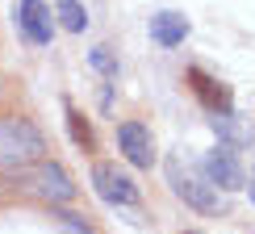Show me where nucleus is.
<instances>
[{
  "mask_svg": "<svg viewBox=\"0 0 255 234\" xmlns=\"http://www.w3.org/2000/svg\"><path fill=\"white\" fill-rule=\"evenodd\" d=\"M46 155V138L29 117H0V167H34Z\"/></svg>",
  "mask_w": 255,
  "mask_h": 234,
  "instance_id": "f257e3e1",
  "label": "nucleus"
},
{
  "mask_svg": "<svg viewBox=\"0 0 255 234\" xmlns=\"http://www.w3.org/2000/svg\"><path fill=\"white\" fill-rule=\"evenodd\" d=\"M167 184H172V193L184 201V205H193L197 214H222V197H218V188L205 180V172L201 167H193L184 155H172L167 159Z\"/></svg>",
  "mask_w": 255,
  "mask_h": 234,
  "instance_id": "f03ea898",
  "label": "nucleus"
},
{
  "mask_svg": "<svg viewBox=\"0 0 255 234\" xmlns=\"http://www.w3.org/2000/svg\"><path fill=\"white\" fill-rule=\"evenodd\" d=\"M92 188H97L101 201L109 205H138V184L130 172H122L118 163H92Z\"/></svg>",
  "mask_w": 255,
  "mask_h": 234,
  "instance_id": "7ed1b4c3",
  "label": "nucleus"
},
{
  "mask_svg": "<svg viewBox=\"0 0 255 234\" xmlns=\"http://www.w3.org/2000/svg\"><path fill=\"white\" fill-rule=\"evenodd\" d=\"M25 188L38 193L42 201H50V205H63V201L76 197V184H71V176L59 163H38V172L25 176Z\"/></svg>",
  "mask_w": 255,
  "mask_h": 234,
  "instance_id": "20e7f679",
  "label": "nucleus"
},
{
  "mask_svg": "<svg viewBox=\"0 0 255 234\" xmlns=\"http://www.w3.org/2000/svg\"><path fill=\"white\" fill-rule=\"evenodd\" d=\"M118 146H122V155L130 159L134 167H151V163H155L151 130H146V125H138V121H122V125H118Z\"/></svg>",
  "mask_w": 255,
  "mask_h": 234,
  "instance_id": "39448f33",
  "label": "nucleus"
},
{
  "mask_svg": "<svg viewBox=\"0 0 255 234\" xmlns=\"http://www.w3.org/2000/svg\"><path fill=\"white\" fill-rule=\"evenodd\" d=\"M201 172H205V180L214 188H243L247 180H243V167H239V159L226 151V146H218V151H209L205 155V163H201Z\"/></svg>",
  "mask_w": 255,
  "mask_h": 234,
  "instance_id": "423d86ee",
  "label": "nucleus"
},
{
  "mask_svg": "<svg viewBox=\"0 0 255 234\" xmlns=\"http://www.w3.org/2000/svg\"><path fill=\"white\" fill-rule=\"evenodd\" d=\"M21 29H25V38L29 42H38V46H46L50 34H55V21H50V8H46V0H21Z\"/></svg>",
  "mask_w": 255,
  "mask_h": 234,
  "instance_id": "0eeeda50",
  "label": "nucleus"
},
{
  "mask_svg": "<svg viewBox=\"0 0 255 234\" xmlns=\"http://www.w3.org/2000/svg\"><path fill=\"white\" fill-rule=\"evenodd\" d=\"M188 84H193V92L201 97V105H205L209 113H230V88H226V84L209 80L201 67H193V71H188Z\"/></svg>",
  "mask_w": 255,
  "mask_h": 234,
  "instance_id": "6e6552de",
  "label": "nucleus"
},
{
  "mask_svg": "<svg viewBox=\"0 0 255 234\" xmlns=\"http://www.w3.org/2000/svg\"><path fill=\"white\" fill-rule=\"evenodd\" d=\"M151 38L159 46H180V42L188 38V21L180 13H155L151 17Z\"/></svg>",
  "mask_w": 255,
  "mask_h": 234,
  "instance_id": "1a4fd4ad",
  "label": "nucleus"
},
{
  "mask_svg": "<svg viewBox=\"0 0 255 234\" xmlns=\"http://www.w3.org/2000/svg\"><path fill=\"white\" fill-rule=\"evenodd\" d=\"M55 17H59L63 29H71V34H80V29L88 25V13H84L80 0H59V4H55Z\"/></svg>",
  "mask_w": 255,
  "mask_h": 234,
  "instance_id": "9d476101",
  "label": "nucleus"
},
{
  "mask_svg": "<svg viewBox=\"0 0 255 234\" xmlns=\"http://www.w3.org/2000/svg\"><path fill=\"white\" fill-rule=\"evenodd\" d=\"M209 125H214L226 142H251V130L235 121V113H214V117H209Z\"/></svg>",
  "mask_w": 255,
  "mask_h": 234,
  "instance_id": "9b49d317",
  "label": "nucleus"
},
{
  "mask_svg": "<svg viewBox=\"0 0 255 234\" xmlns=\"http://www.w3.org/2000/svg\"><path fill=\"white\" fill-rule=\"evenodd\" d=\"M67 125H71V138H76L80 146H88V151H92V142H97V138H92L88 121L80 117V109H76V105H67Z\"/></svg>",
  "mask_w": 255,
  "mask_h": 234,
  "instance_id": "f8f14e48",
  "label": "nucleus"
},
{
  "mask_svg": "<svg viewBox=\"0 0 255 234\" xmlns=\"http://www.w3.org/2000/svg\"><path fill=\"white\" fill-rule=\"evenodd\" d=\"M55 218H59V230H63V234H92V226H88L80 214H67V209H59Z\"/></svg>",
  "mask_w": 255,
  "mask_h": 234,
  "instance_id": "ddd939ff",
  "label": "nucleus"
},
{
  "mask_svg": "<svg viewBox=\"0 0 255 234\" xmlns=\"http://www.w3.org/2000/svg\"><path fill=\"white\" fill-rule=\"evenodd\" d=\"M92 67H97L101 76H118V59L109 55V46H97V50H92Z\"/></svg>",
  "mask_w": 255,
  "mask_h": 234,
  "instance_id": "4468645a",
  "label": "nucleus"
},
{
  "mask_svg": "<svg viewBox=\"0 0 255 234\" xmlns=\"http://www.w3.org/2000/svg\"><path fill=\"white\" fill-rule=\"evenodd\" d=\"M247 188H251V205H255V176H251V184H247Z\"/></svg>",
  "mask_w": 255,
  "mask_h": 234,
  "instance_id": "2eb2a0df",
  "label": "nucleus"
}]
</instances>
